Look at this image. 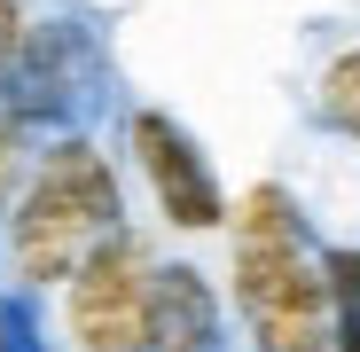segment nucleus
<instances>
[{
	"label": "nucleus",
	"instance_id": "6",
	"mask_svg": "<svg viewBox=\"0 0 360 352\" xmlns=\"http://www.w3.org/2000/svg\"><path fill=\"white\" fill-rule=\"evenodd\" d=\"M141 352H219V298L196 266L149 274V337Z\"/></svg>",
	"mask_w": 360,
	"mask_h": 352
},
{
	"label": "nucleus",
	"instance_id": "9",
	"mask_svg": "<svg viewBox=\"0 0 360 352\" xmlns=\"http://www.w3.org/2000/svg\"><path fill=\"white\" fill-rule=\"evenodd\" d=\"M32 141H39V126H24V117H16L8 102H0V211L16 204V188H24V172H32V157H39Z\"/></svg>",
	"mask_w": 360,
	"mask_h": 352
},
{
	"label": "nucleus",
	"instance_id": "7",
	"mask_svg": "<svg viewBox=\"0 0 360 352\" xmlns=\"http://www.w3.org/2000/svg\"><path fill=\"white\" fill-rule=\"evenodd\" d=\"M329 282V352H360V251H321Z\"/></svg>",
	"mask_w": 360,
	"mask_h": 352
},
{
	"label": "nucleus",
	"instance_id": "8",
	"mask_svg": "<svg viewBox=\"0 0 360 352\" xmlns=\"http://www.w3.org/2000/svg\"><path fill=\"white\" fill-rule=\"evenodd\" d=\"M314 110H321V126H337V133H352V141H360V47H345L337 63L321 71Z\"/></svg>",
	"mask_w": 360,
	"mask_h": 352
},
{
	"label": "nucleus",
	"instance_id": "2",
	"mask_svg": "<svg viewBox=\"0 0 360 352\" xmlns=\"http://www.w3.org/2000/svg\"><path fill=\"white\" fill-rule=\"evenodd\" d=\"M102 235H117V172L86 133L47 141L8 204V251L24 282H63Z\"/></svg>",
	"mask_w": 360,
	"mask_h": 352
},
{
	"label": "nucleus",
	"instance_id": "1",
	"mask_svg": "<svg viewBox=\"0 0 360 352\" xmlns=\"http://www.w3.org/2000/svg\"><path fill=\"white\" fill-rule=\"evenodd\" d=\"M235 313L259 352H329V282L297 204L259 181L235 211Z\"/></svg>",
	"mask_w": 360,
	"mask_h": 352
},
{
	"label": "nucleus",
	"instance_id": "10",
	"mask_svg": "<svg viewBox=\"0 0 360 352\" xmlns=\"http://www.w3.org/2000/svg\"><path fill=\"white\" fill-rule=\"evenodd\" d=\"M16 32H24V8H16V0H0V63L16 55Z\"/></svg>",
	"mask_w": 360,
	"mask_h": 352
},
{
	"label": "nucleus",
	"instance_id": "4",
	"mask_svg": "<svg viewBox=\"0 0 360 352\" xmlns=\"http://www.w3.org/2000/svg\"><path fill=\"white\" fill-rule=\"evenodd\" d=\"M149 251L134 243L126 227L102 235V243L63 274L71 282V337L79 352H141L149 337Z\"/></svg>",
	"mask_w": 360,
	"mask_h": 352
},
{
	"label": "nucleus",
	"instance_id": "3",
	"mask_svg": "<svg viewBox=\"0 0 360 352\" xmlns=\"http://www.w3.org/2000/svg\"><path fill=\"white\" fill-rule=\"evenodd\" d=\"M102 86V47L86 24H24L16 55L0 63V102H8L24 126H63L79 117Z\"/></svg>",
	"mask_w": 360,
	"mask_h": 352
},
{
	"label": "nucleus",
	"instance_id": "5",
	"mask_svg": "<svg viewBox=\"0 0 360 352\" xmlns=\"http://www.w3.org/2000/svg\"><path fill=\"white\" fill-rule=\"evenodd\" d=\"M126 141H134V157H141V172H149V188H157V204H165L172 227H219L227 219V196L212 181L204 149L180 133L165 110H134L126 117Z\"/></svg>",
	"mask_w": 360,
	"mask_h": 352
}]
</instances>
